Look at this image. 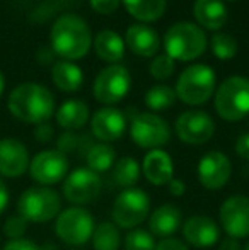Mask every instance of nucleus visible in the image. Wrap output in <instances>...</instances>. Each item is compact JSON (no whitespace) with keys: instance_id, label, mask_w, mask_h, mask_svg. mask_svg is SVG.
Masks as SVG:
<instances>
[{"instance_id":"f257e3e1","label":"nucleus","mask_w":249,"mask_h":250,"mask_svg":"<svg viewBox=\"0 0 249 250\" xmlns=\"http://www.w3.org/2000/svg\"><path fill=\"white\" fill-rule=\"evenodd\" d=\"M9 111L19 121L41 125L51 118L55 111V97L40 83H23L9 96Z\"/></svg>"},{"instance_id":"f03ea898","label":"nucleus","mask_w":249,"mask_h":250,"mask_svg":"<svg viewBox=\"0 0 249 250\" xmlns=\"http://www.w3.org/2000/svg\"><path fill=\"white\" fill-rule=\"evenodd\" d=\"M92 43L91 29L86 21L73 14H65L51 27V46L63 58L79 60L87 55Z\"/></svg>"},{"instance_id":"7ed1b4c3","label":"nucleus","mask_w":249,"mask_h":250,"mask_svg":"<svg viewBox=\"0 0 249 250\" xmlns=\"http://www.w3.org/2000/svg\"><path fill=\"white\" fill-rule=\"evenodd\" d=\"M164 48L169 58L191 62L203 55L206 48V36L195 24L178 22L167 29L164 36Z\"/></svg>"},{"instance_id":"20e7f679","label":"nucleus","mask_w":249,"mask_h":250,"mask_svg":"<svg viewBox=\"0 0 249 250\" xmlns=\"http://www.w3.org/2000/svg\"><path fill=\"white\" fill-rule=\"evenodd\" d=\"M62 199L57 191L40 186L29 188L17 201V214L31 223H46L60 214Z\"/></svg>"},{"instance_id":"39448f33","label":"nucleus","mask_w":249,"mask_h":250,"mask_svg":"<svg viewBox=\"0 0 249 250\" xmlns=\"http://www.w3.org/2000/svg\"><path fill=\"white\" fill-rule=\"evenodd\" d=\"M215 109L226 121H241L249 114V80L246 77H229L215 92Z\"/></svg>"},{"instance_id":"423d86ee","label":"nucleus","mask_w":249,"mask_h":250,"mask_svg":"<svg viewBox=\"0 0 249 250\" xmlns=\"http://www.w3.org/2000/svg\"><path fill=\"white\" fill-rule=\"evenodd\" d=\"M176 97L189 105L205 104L215 92V72L206 65H191L180 75Z\"/></svg>"},{"instance_id":"0eeeda50","label":"nucleus","mask_w":249,"mask_h":250,"mask_svg":"<svg viewBox=\"0 0 249 250\" xmlns=\"http://www.w3.org/2000/svg\"><path fill=\"white\" fill-rule=\"evenodd\" d=\"M150 213V198L143 189L130 188L123 189L113 203L111 216L116 227L125 230H133L142 221L147 220Z\"/></svg>"},{"instance_id":"6e6552de","label":"nucleus","mask_w":249,"mask_h":250,"mask_svg":"<svg viewBox=\"0 0 249 250\" xmlns=\"http://www.w3.org/2000/svg\"><path fill=\"white\" fill-rule=\"evenodd\" d=\"M94 216L84 208L73 206L60 211L55 221V233L67 245H84L92 238Z\"/></svg>"},{"instance_id":"1a4fd4ad","label":"nucleus","mask_w":249,"mask_h":250,"mask_svg":"<svg viewBox=\"0 0 249 250\" xmlns=\"http://www.w3.org/2000/svg\"><path fill=\"white\" fill-rule=\"evenodd\" d=\"M130 136L133 143L138 145L140 148L157 150L169 142L171 131L167 123L160 116L152 114V112H142L132 119Z\"/></svg>"},{"instance_id":"9d476101","label":"nucleus","mask_w":249,"mask_h":250,"mask_svg":"<svg viewBox=\"0 0 249 250\" xmlns=\"http://www.w3.org/2000/svg\"><path fill=\"white\" fill-rule=\"evenodd\" d=\"M130 73L125 66L111 65L97 75L94 82V97L106 105L116 104L130 90Z\"/></svg>"},{"instance_id":"9b49d317","label":"nucleus","mask_w":249,"mask_h":250,"mask_svg":"<svg viewBox=\"0 0 249 250\" xmlns=\"http://www.w3.org/2000/svg\"><path fill=\"white\" fill-rule=\"evenodd\" d=\"M219 221L230 238L249 237V198L243 194L230 196L222 203Z\"/></svg>"},{"instance_id":"f8f14e48","label":"nucleus","mask_w":249,"mask_h":250,"mask_svg":"<svg viewBox=\"0 0 249 250\" xmlns=\"http://www.w3.org/2000/svg\"><path fill=\"white\" fill-rule=\"evenodd\" d=\"M67 172H68V158L58 150L40 151L29 162V174L33 181L46 188L63 181Z\"/></svg>"},{"instance_id":"ddd939ff","label":"nucleus","mask_w":249,"mask_h":250,"mask_svg":"<svg viewBox=\"0 0 249 250\" xmlns=\"http://www.w3.org/2000/svg\"><path fill=\"white\" fill-rule=\"evenodd\" d=\"M103 182L99 174L91 168H77L67 175L63 182V196L72 204L92 203L99 196Z\"/></svg>"},{"instance_id":"4468645a","label":"nucleus","mask_w":249,"mask_h":250,"mask_svg":"<svg viewBox=\"0 0 249 250\" xmlns=\"http://www.w3.org/2000/svg\"><path fill=\"white\" fill-rule=\"evenodd\" d=\"M196 174L203 188L208 191H219L229 182L232 175V164L222 151L212 150L200 158Z\"/></svg>"},{"instance_id":"2eb2a0df","label":"nucleus","mask_w":249,"mask_h":250,"mask_svg":"<svg viewBox=\"0 0 249 250\" xmlns=\"http://www.w3.org/2000/svg\"><path fill=\"white\" fill-rule=\"evenodd\" d=\"M215 133V123L203 111H186L176 119V135L188 145H203Z\"/></svg>"},{"instance_id":"dca6fc26","label":"nucleus","mask_w":249,"mask_h":250,"mask_svg":"<svg viewBox=\"0 0 249 250\" xmlns=\"http://www.w3.org/2000/svg\"><path fill=\"white\" fill-rule=\"evenodd\" d=\"M183 237L191 247L208 249L219 242L220 228L213 218L205 214H195L184 221Z\"/></svg>"},{"instance_id":"f3484780","label":"nucleus","mask_w":249,"mask_h":250,"mask_svg":"<svg viewBox=\"0 0 249 250\" xmlns=\"http://www.w3.org/2000/svg\"><path fill=\"white\" fill-rule=\"evenodd\" d=\"M92 135L101 143L116 142L123 136L126 129V118L125 114L116 107H103L96 111L92 121H91Z\"/></svg>"},{"instance_id":"a211bd4d","label":"nucleus","mask_w":249,"mask_h":250,"mask_svg":"<svg viewBox=\"0 0 249 250\" xmlns=\"http://www.w3.org/2000/svg\"><path fill=\"white\" fill-rule=\"evenodd\" d=\"M29 168V151L16 138L0 140V175L19 177Z\"/></svg>"},{"instance_id":"6ab92c4d","label":"nucleus","mask_w":249,"mask_h":250,"mask_svg":"<svg viewBox=\"0 0 249 250\" xmlns=\"http://www.w3.org/2000/svg\"><path fill=\"white\" fill-rule=\"evenodd\" d=\"M143 177L152 186H167L174 179V164L167 151L157 148L145 155L142 164Z\"/></svg>"},{"instance_id":"aec40b11","label":"nucleus","mask_w":249,"mask_h":250,"mask_svg":"<svg viewBox=\"0 0 249 250\" xmlns=\"http://www.w3.org/2000/svg\"><path fill=\"white\" fill-rule=\"evenodd\" d=\"M183 225V214L176 204H162L149 214V231L154 237L171 238Z\"/></svg>"},{"instance_id":"412c9836","label":"nucleus","mask_w":249,"mask_h":250,"mask_svg":"<svg viewBox=\"0 0 249 250\" xmlns=\"http://www.w3.org/2000/svg\"><path fill=\"white\" fill-rule=\"evenodd\" d=\"M126 44L138 56H156L160 48V38L157 31L145 24H133L126 29Z\"/></svg>"},{"instance_id":"4be33fe9","label":"nucleus","mask_w":249,"mask_h":250,"mask_svg":"<svg viewBox=\"0 0 249 250\" xmlns=\"http://www.w3.org/2000/svg\"><path fill=\"white\" fill-rule=\"evenodd\" d=\"M193 14L203 27L212 31L224 27L227 21V9L222 0H196Z\"/></svg>"},{"instance_id":"5701e85b","label":"nucleus","mask_w":249,"mask_h":250,"mask_svg":"<svg viewBox=\"0 0 249 250\" xmlns=\"http://www.w3.org/2000/svg\"><path fill=\"white\" fill-rule=\"evenodd\" d=\"M94 50L104 62L118 63L125 55V41L114 31H101L94 40Z\"/></svg>"},{"instance_id":"b1692460","label":"nucleus","mask_w":249,"mask_h":250,"mask_svg":"<svg viewBox=\"0 0 249 250\" xmlns=\"http://www.w3.org/2000/svg\"><path fill=\"white\" fill-rule=\"evenodd\" d=\"M89 119V107L82 101H67L57 111V121L63 129H79Z\"/></svg>"},{"instance_id":"393cba45","label":"nucleus","mask_w":249,"mask_h":250,"mask_svg":"<svg viewBox=\"0 0 249 250\" xmlns=\"http://www.w3.org/2000/svg\"><path fill=\"white\" fill-rule=\"evenodd\" d=\"M55 85L63 92H75L82 87L84 83V73L77 65L72 62H58L55 63L51 70Z\"/></svg>"},{"instance_id":"a878e982","label":"nucleus","mask_w":249,"mask_h":250,"mask_svg":"<svg viewBox=\"0 0 249 250\" xmlns=\"http://www.w3.org/2000/svg\"><path fill=\"white\" fill-rule=\"evenodd\" d=\"M130 14L142 22L157 21L166 10V0H121Z\"/></svg>"},{"instance_id":"bb28decb","label":"nucleus","mask_w":249,"mask_h":250,"mask_svg":"<svg viewBox=\"0 0 249 250\" xmlns=\"http://www.w3.org/2000/svg\"><path fill=\"white\" fill-rule=\"evenodd\" d=\"M86 160L91 170L101 174V172H108L114 165L116 151L108 143H96V145L89 146L86 153Z\"/></svg>"},{"instance_id":"cd10ccee","label":"nucleus","mask_w":249,"mask_h":250,"mask_svg":"<svg viewBox=\"0 0 249 250\" xmlns=\"http://www.w3.org/2000/svg\"><path fill=\"white\" fill-rule=\"evenodd\" d=\"M140 165L133 157H121L113 167V181L125 189H130L138 182Z\"/></svg>"},{"instance_id":"c85d7f7f","label":"nucleus","mask_w":249,"mask_h":250,"mask_svg":"<svg viewBox=\"0 0 249 250\" xmlns=\"http://www.w3.org/2000/svg\"><path fill=\"white\" fill-rule=\"evenodd\" d=\"M121 237L116 225L111 221L97 225L92 233V247L94 250H120Z\"/></svg>"},{"instance_id":"c756f323","label":"nucleus","mask_w":249,"mask_h":250,"mask_svg":"<svg viewBox=\"0 0 249 250\" xmlns=\"http://www.w3.org/2000/svg\"><path fill=\"white\" fill-rule=\"evenodd\" d=\"M176 102V92L167 85H156L145 94V105L150 111H164Z\"/></svg>"},{"instance_id":"7c9ffc66","label":"nucleus","mask_w":249,"mask_h":250,"mask_svg":"<svg viewBox=\"0 0 249 250\" xmlns=\"http://www.w3.org/2000/svg\"><path fill=\"white\" fill-rule=\"evenodd\" d=\"M156 237L143 228H133L125 237V250H156Z\"/></svg>"},{"instance_id":"2f4dec72","label":"nucleus","mask_w":249,"mask_h":250,"mask_svg":"<svg viewBox=\"0 0 249 250\" xmlns=\"http://www.w3.org/2000/svg\"><path fill=\"white\" fill-rule=\"evenodd\" d=\"M212 50L213 55L220 60H230L237 53V43L230 34L219 33L212 38Z\"/></svg>"},{"instance_id":"473e14b6","label":"nucleus","mask_w":249,"mask_h":250,"mask_svg":"<svg viewBox=\"0 0 249 250\" xmlns=\"http://www.w3.org/2000/svg\"><path fill=\"white\" fill-rule=\"evenodd\" d=\"M150 75L157 80H166L173 75L174 72V60L169 58L167 55L156 56L152 63H150Z\"/></svg>"},{"instance_id":"72a5a7b5","label":"nucleus","mask_w":249,"mask_h":250,"mask_svg":"<svg viewBox=\"0 0 249 250\" xmlns=\"http://www.w3.org/2000/svg\"><path fill=\"white\" fill-rule=\"evenodd\" d=\"M26 228L27 221L21 214H14V216L7 218L5 225H3V233L10 240H17V238H23V235L26 233Z\"/></svg>"},{"instance_id":"f704fd0d","label":"nucleus","mask_w":249,"mask_h":250,"mask_svg":"<svg viewBox=\"0 0 249 250\" xmlns=\"http://www.w3.org/2000/svg\"><path fill=\"white\" fill-rule=\"evenodd\" d=\"M120 3H121V0H91L92 9L99 14H104V16L113 14L114 10L120 7Z\"/></svg>"},{"instance_id":"c9c22d12","label":"nucleus","mask_w":249,"mask_h":250,"mask_svg":"<svg viewBox=\"0 0 249 250\" xmlns=\"http://www.w3.org/2000/svg\"><path fill=\"white\" fill-rule=\"evenodd\" d=\"M2 250H43L38 244H34L33 240L27 238H17V240H10L9 244H5V247Z\"/></svg>"},{"instance_id":"e433bc0d","label":"nucleus","mask_w":249,"mask_h":250,"mask_svg":"<svg viewBox=\"0 0 249 250\" xmlns=\"http://www.w3.org/2000/svg\"><path fill=\"white\" fill-rule=\"evenodd\" d=\"M58 151L62 153H67V151H72L77 146V136L72 135V133H63V135L58 138Z\"/></svg>"},{"instance_id":"4c0bfd02","label":"nucleus","mask_w":249,"mask_h":250,"mask_svg":"<svg viewBox=\"0 0 249 250\" xmlns=\"http://www.w3.org/2000/svg\"><path fill=\"white\" fill-rule=\"evenodd\" d=\"M156 250H189L186 244H183L178 238H162L159 244L156 245Z\"/></svg>"},{"instance_id":"58836bf2","label":"nucleus","mask_w":249,"mask_h":250,"mask_svg":"<svg viewBox=\"0 0 249 250\" xmlns=\"http://www.w3.org/2000/svg\"><path fill=\"white\" fill-rule=\"evenodd\" d=\"M34 136H36V140L41 143L51 142V138H53V128H51L48 123H41V125H38L36 129H34Z\"/></svg>"},{"instance_id":"ea45409f","label":"nucleus","mask_w":249,"mask_h":250,"mask_svg":"<svg viewBox=\"0 0 249 250\" xmlns=\"http://www.w3.org/2000/svg\"><path fill=\"white\" fill-rule=\"evenodd\" d=\"M234 150H236V153L239 155L241 158L249 160V133H244V135H241L239 138H237Z\"/></svg>"},{"instance_id":"a19ab883","label":"nucleus","mask_w":249,"mask_h":250,"mask_svg":"<svg viewBox=\"0 0 249 250\" xmlns=\"http://www.w3.org/2000/svg\"><path fill=\"white\" fill-rule=\"evenodd\" d=\"M167 188H169V192L174 198H180V196H183L184 192H186V184H184L181 179H173V181L167 184Z\"/></svg>"},{"instance_id":"79ce46f5","label":"nucleus","mask_w":249,"mask_h":250,"mask_svg":"<svg viewBox=\"0 0 249 250\" xmlns=\"http://www.w3.org/2000/svg\"><path fill=\"white\" fill-rule=\"evenodd\" d=\"M7 204H9V189H7L5 182L0 179V214L5 211Z\"/></svg>"},{"instance_id":"37998d69","label":"nucleus","mask_w":249,"mask_h":250,"mask_svg":"<svg viewBox=\"0 0 249 250\" xmlns=\"http://www.w3.org/2000/svg\"><path fill=\"white\" fill-rule=\"evenodd\" d=\"M219 250H243V247H241L239 240H236V238H224L222 242H220L219 245Z\"/></svg>"},{"instance_id":"c03bdc74","label":"nucleus","mask_w":249,"mask_h":250,"mask_svg":"<svg viewBox=\"0 0 249 250\" xmlns=\"http://www.w3.org/2000/svg\"><path fill=\"white\" fill-rule=\"evenodd\" d=\"M3 87H5V80H3V75H2V72H0V96H2V92H3Z\"/></svg>"},{"instance_id":"a18cd8bd","label":"nucleus","mask_w":249,"mask_h":250,"mask_svg":"<svg viewBox=\"0 0 249 250\" xmlns=\"http://www.w3.org/2000/svg\"><path fill=\"white\" fill-rule=\"evenodd\" d=\"M243 250H249V242H248V244H246V247H244Z\"/></svg>"}]
</instances>
